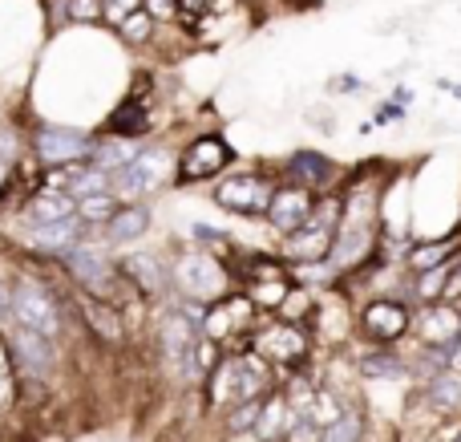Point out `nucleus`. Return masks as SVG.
Instances as JSON below:
<instances>
[{"mask_svg":"<svg viewBox=\"0 0 461 442\" xmlns=\"http://www.w3.org/2000/svg\"><path fill=\"white\" fill-rule=\"evenodd\" d=\"M207 390H211V402L230 410V406L267 398L271 394V370L259 354H251V349H243V354H223L215 362V370H211Z\"/></svg>","mask_w":461,"mask_h":442,"instance_id":"f257e3e1","label":"nucleus"},{"mask_svg":"<svg viewBox=\"0 0 461 442\" xmlns=\"http://www.w3.org/2000/svg\"><path fill=\"white\" fill-rule=\"evenodd\" d=\"M344 219V195H332V199H316L308 224L295 227L292 235H284V264L292 268H308V264H328L332 256L336 232H340Z\"/></svg>","mask_w":461,"mask_h":442,"instance_id":"f03ea898","label":"nucleus"},{"mask_svg":"<svg viewBox=\"0 0 461 442\" xmlns=\"http://www.w3.org/2000/svg\"><path fill=\"white\" fill-rule=\"evenodd\" d=\"M170 289L178 292L183 300H191V305L207 308L215 305V300H223L230 289V272L227 264L215 256V252H183V256L170 264Z\"/></svg>","mask_w":461,"mask_h":442,"instance_id":"7ed1b4c3","label":"nucleus"},{"mask_svg":"<svg viewBox=\"0 0 461 442\" xmlns=\"http://www.w3.org/2000/svg\"><path fill=\"white\" fill-rule=\"evenodd\" d=\"M259 329V305L243 289L203 308V337L215 345H230V354L251 349V333Z\"/></svg>","mask_w":461,"mask_h":442,"instance_id":"20e7f679","label":"nucleus"},{"mask_svg":"<svg viewBox=\"0 0 461 442\" xmlns=\"http://www.w3.org/2000/svg\"><path fill=\"white\" fill-rule=\"evenodd\" d=\"M61 260H65V272L73 276L77 289H86V292H94V297L113 300V305H118V289L126 284V276H122V268L113 264L110 252H102L97 244L81 240L77 248H69Z\"/></svg>","mask_w":461,"mask_h":442,"instance_id":"39448f33","label":"nucleus"},{"mask_svg":"<svg viewBox=\"0 0 461 442\" xmlns=\"http://www.w3.org/2000/svg\"><path fill=\"white\" fill-rule=\"evenodd\" d=\"M251 354H259L267 365L300 370L312 354V337L300 321H259V329L251 333Z\"/></svg>","mask_w":461,"mask_h":442,"instance_id":"423d86ee","label":"nucleus"},{"mask_svg":"<svg viewBox=\"0 0 461 442\" xmlns=\"http://www.w3.org/2000/svg\"><path fill=\"white\" fill-rule=\"evenodd\" d=\"M13 325L57 337V329H61V305H57L53 289L41 281H16L13 284Z\"/></svg>","mask_w":461,"mask_h":442,"instance_id":"0eeeda50","label":"nucleus"},{"mask_svg":"<svg viewBox=\"0 0 461 442\" xmlns=\"http://www.w3.org/2000/svg\"><path fill=\"white\" fill-rule=\"evenodd\" d=\"M276 195V183L259 170H243V175H230L219 183L215 191V203L230 216H247V219H259L267 216V203Z\"/></svg>","mask_w":461,"mask_h":442,"instance_id":"6e6552de","label":"nucleus"},{"mask_svg":"<svg viewBox=\"0 0 461 442\" xmlns=\"http://www.w3.org/2000/svg\"><path fill=\"white\" fill-rule=\"evenodd\" d=\"M97 134H86L77 126H41L32 134V151H37L41 167H69V162H86L94 151Z\"/></svg>","mask_w":461,"mask_h":442,"instance_id":"1a4fd4ad","label":"nucleus"},{"mask_svg":"<svg viewBox=\"0 0 461 442\" xmlns=\"http://www.w3.org/2000/svg\"><path fill=\"white\" fill-rule=\"evenodd\" d=\"M162 179H167V159H162L158 151H138L134 159L126 162V167H118L110 175V191L118 195V199H146V195H154L162 187Z\"/></svg>","mask_w":461,"mask_h":442,"instance_id":"9d476101","label":"nucleus"},{"mask_svg":"<svg viewBox=\"0 0 461 442\" xmlns=\"http://www.w3.org/2000/svg\"><path fill=\"white\" fill-rule=\"evenodd\" d=\"M230 159H235V151L219 134L194 138L183 151V159H178V183H207V179L223 175L230 167Z\"/></svg>","mask_w":461,"mask_h":442,"instance_id":"9b49d317","label":"nucleus"},{"mask_svg":"<svg viewBox=\"0 0 461 442\" xmlns=\"http://www.w3.org/2000/svg\"><path fill=\"white\" fill-rule=\"evenodd\" d=\"M8 354H13V365L29 378H41L45 382L57 365V349H53V337L45 333H32L24 325H8Z\"/></svg>","mask_w":461,"mask_h":442,"instance_id":"f8f14e48","label":"nucleus"},{"mask_svg":"<svg viewBox=\"0 0 461 442\" xmlns=\"http://www.w3.org/2000/svg\"><path fill=\"white\" fill-rule=\"evenodd\" d=\"M357 329H360V337L373 341V345H393V341H401L413 329V317H409V308L401 305V300H368V305L360 308Z\"/></svg>","mask_w":461,"mask_h":442,"instance_id":"ddd939ff","label":"nucleus"},{"mask_svg":"<svg viewBox=\"0 0 461 442\" xmlns=\"http://www.w3.org/2000/svg\"><path fill=\"white\" fill-rule=\"evenodd\" d=\"M312 207H316V195H312L308 187H300V183H284V187H276V195H271L267 216H263V219H267V224L276 227L279 235H292L295 227L308 224Z\"/></svg>","mask_w":461,"mask_h":442,"instance_id":"4468645a","label":"nucleus"},{"mask_svg":"<svg viewBox=\"0 0 461 442\" xmlns=\"http://www.w3.org/2000/svg\"><path fill=\"white\" fill-rule=\"evenodd\" d=\"M373 248H376V219H348L344 216L328 264L332 268H357L373 256Z\"/></svg>","mask_w":461,"mask_h":442,"instance_id":"2eb2a0df","label":"nucleus"},{"mask_svg":"<svg viewBox=\"0 0 461 442\" xmlns=\"http://www.w3.org/2000/svg\"><path fill=\"white\" fill-rule=\"evenodd\" d=\"M73 308L86 317V325L94 329V337L102 341V345H122V341H126V321H122L113 300H102L86 289H73Z\"/></svg>","mask_w":461,"mask_h":442,"instance_id":"dca6fc26","label":"nucleus"},{"mask_svg":"<svg viewBox=\"0 0 461 442\" xmlns=\"http://www.w3.org/2000/svg\"><path fill=\"white\" fill-rule=\"evenodd\" d=\"M122 276H126V284H134L138 297L146 300H158L170 292V268L162 264V256H154V252H130V256H122Z\"/></svg>","mask_w":461,"mask_h":442,"instance_id":"f3484780","label":"nucleus"},{"mask_svg":"<svg viewBox=\"0 0 461 442\" xmlns=\"http://www.w3.org/2000/svg\"><path fill=\"white\" fill-rule=\"evenodd\" d=\"M417 333H421V349H449L454 354V345L461 341V308L449 300H433V305H425Z\"/></svg>","mask_w":461,"mask_h":442,"instance_id":"a211bd4d","label":"nucleus"},{"mask_svg":"<svg viewBox=\"0 0 461 442\" xmlns=\"http://www.w3.org/2000/svg\"><path fill=\"white\" fill-rule=\"evenodd\" d=\"M81 240H89V224L77 216L57 219V224H32L29 232H24V244L45 252V256H65V252L77 248Z\"/></svg>","mask_w":461,"mask_h":442,"instance_id":"6ab92c4d","label":"nucleus"},{"mask_svg":"<svg viewBox=\"0 0 461 442\" xmlns=\"http://www.w3.org/2000/svg\"><path fill=\"white\" fill-rule=\"evenodd\" d=\"M24 216H29V224H57V219L77 216V199L69 191H61V187H41V191L29 195Z\"/></svg>","mask_w":461,"mask_h":442,"instance_id":"aec40b11","label":"nucleus"},{"mask_svg":"<svg viewBox=\"0 0 461 442\" xmlns=\"http://www.w3.org/2000/svg\"><path fill=\"white\" fill-rule=\"evenodd\" d=\"M150 232V211H146V203H122L118 211H113L110 219H105V244H134L142 240V235Z\"/></svg>","mask_w":461,"mask_h":442,"instance_id":"412c9836","label":"nucleus"},{"mask_svg":"<svg viewBox=\"0 0 461 442\" xmlns=\"http://www.w3.org/2000/svg\"><path fill=\"white\" fill-rule=\"evenodd\" d=\"M105 134H118V138H142L150 134V102H146V94H130L126 102L118 106V110L110 114V122H105Z\"/></svg>","mask_w":461,"mask_h":442,"instance_id":"4be33fe9","label":"nucleus"},{"mask_svg":"<svg viewBox=\"0 0 461 442\" xmlns=\"http://www.w3.org/2000/svg\"><path fill=\"white\" fill-rule=\"evenodd\" d=\"M332 170L336 167L320 151H295L292 159H287V175H292V183L308 187V191H320V187H328Z\"/></svg>","mask_w":461,"mask_h":442,"instance_id":"5701e85b","label":"nucleus"},{"mask_svg":"<svg viewBox=\"0 0 461 442\" xmlns=\"http://www.w3.org/2000/svg\"><path fill=\"white\" fill-rule=\"evenodd\" d=\"M454 256H461V227L457 232H449V235H441V240H429V244L409 248V268H413V272H429V268L449 264Z\"/></svg>","mask_w":461,"mask_h":442,"instance_id":"b1692460","label":"nucleus"},{"mask_svg":"<svg viewBox=\"0 0 461 442\" xmlns=\"http://www.w3.org/2000/svg\"><path fill=\"white\" fill-rule=\"evenodd\" d=\"M138 154V143L134 138H118V134H102L94 143V151H89V167H97V170H105V175H113L118 167H126L130 159Z\"/></svg>","mask_w":461,"mask_h":442,"instance_id":"393cba45","label":"nucleus"},{"mask_svg":"<svg viewBox=\"0 0 461 442\" xmlns=\"http://www.w3.org/2000/svg\"><path fill=\"white\" fill-rule=\"evenodd\" d=\"M425 402L438 406L441 414H457L461 410V373L446 370L438 378H429L425 382Z\"/></svg>","mask_w":461,"mask_h":442,"instance_id":"a878e982","label":"nucleus"},{"mask_svg":"<svg viewBox=\"0 0 461 442\" xmlns=\"http://www.w3.org/2000/svg\"><path fill=\"white\" fill-rule=\"evenodd\" d=\"M118 207H122V199H118V195H113V191L81 195V199H77V219H86V224H97V227H102L105 219H110Z\"/></svg>","mask_w":461,"mask_h":442,"instance_id":"bb28decb","label":"nucleus"},{"mask_svg":"<svg viewBox=\"0 0 461 442\" xmlns=\"http://www.w3.org/2000/svg\"><path fill=\"white\" fill-rule=\"evenodd\" d=\"M360 435H365V419L360 414H340L336 422H328L320 430V442H360Z\"/></svg>","mask_w":461,"mask_h":442,"instance_id":"cd10ccee","label":"nucleus"},{"mask_svg":"<svg viewBox=\"0 0 461 442\" xmlns=\"http://www.w3.org/2000/svg\"><path fill=\"white\" fill-rule=\"evenodd\" d=\"M259 414H263V398L243 402V406H230V410H227V430H230V435H247V430H255Z\"/></svg>","mask_w":461,"mask_h":442,"instance_id":"c85d7f7f","label":"nucleus"},{"mask_svg":"<svg viewBox=\"0 0 461 442\" xmlns=\"http://www.w3.org/2000/svg\"><path fill=\"white\" fill-rule=\"evenodd\" d=\"M16 402V365H13V354L0 345V414L13 410Z\"/></svg>","mask_w":461,"mask_h":442,"instance_id":"c756f323","label":"nucleus"},{"mask_svg":"<svg viewBox=\"0 0 461 442\" xmlns=\"http://www.w3.org/2000/svg\"><path fill=\"white\" fill-rule=\"evenodd\" d=\"M223 5V0H175V8H178V16H183V24H199V21H207L215 8Z\"/></svg>","mask_w":461,"mask_h":442,"instance_id":"7c9ffc66","label":"nucleus"},{"mask_svg":"<svg viewBox=\"0 0 461 442\" xmlns=\"http://www.w3.org/2000/svg\"><path fill=\"white\" fill-rule=\"evenodd\" d=\"M360 373H368V378H376V373H405V365H401L397 354H376L360 362Z\"/></svg>","mask_w":461,"mask_h":442,"instance_id":"2f4dec72","label":"nucleus"},{"mask_svg":"<svg viewBox=\"0 0 461 442\" xmlns=\"http://www.w3.org/2000/svg\"><path fill=\"white\" fill-rule=\"evenodd\" d=\"M122 37L126 41H146L150 37V13H130V16H122Z\"/></svg>","mask_w":461,"mask_h":442,"instance_id":"473e14b6","label":"nucleus"},{"mask_svg":"<svg viewBox=\"0 0 461 442\" xmlns=\"http://www.w3.org/2000/svg\"><path fill=\"white\" fill-rule=\"evenodd\" d=\"M65 13H69V21H97L105 5L102 0H65Z\"/></svg>","mask_w":461,"mask_h":442,"instance_id":"72a5a7b5","label":"nucleus"},{"mask_svg":"<svg viewBox=\"0 0 461 442\" xmlns=\"http://www.w3.org/2000/svg\"><path fill=\"white\" fill-rule=\"evenodd\" d=\"M441 300H449V305L461 308V256L449 260V276H446V292H441Z\"/></svg>","mask_w":461,"mask_h":442,"instance_id":"f704fd0d","label":"nucleus"},{"mask_svg":"<svg viewBox=\"0 0 461 442\" xmlns=\"http://www.w3.org/2000/svg\"><path fill=\"white\" fill-rule=\"evenodd\" d=\"M13 321V284L0 281V325Z\"/></svg>","mask_w":461,"mask_h":442,"instance_id":"c9c22d12","label":"nucleus"},{"mask_svg":"<svg viewBox=\"0 0 461 442\" xmlns=\"http://www.w3.org/2000/svg\"><path fill=\"white\" fill-rule=\"evenodd\" d=\"M102 5H110V8H113V16H130V13H138V8H142L146 0H102Z\"/></svg>","mask_w":461,"mask_h":442,"instance_id":"e433bc0d","label":"nucleus"},{"mask_svg":"<svg viewBox=\"0 0 461 442\" xmlns=\"http://www.w3.org/2000/svg\"><path fill=\"white\" fill-rule=\"evenodd\" d=\"M8 191H13V162L0 159V199H5Z\"/></svg>","mask_w":461,"mask_h":442,"instance_id":"4c0bfd02","label":"nucleus"},{"mask_svg":"<svg viewBox=\"0 0 461 442\" xmlns=\"http://www.w3.org/2000/svg\"><path fill=\"white\" fill-rule=\"evenodd\" d=\"M150 13L162 16V13H175V0H150Z\"/></svg>","mask_w":461,"mask_h":442,"instance_id":"58836bf2","label":"nucleus"}]
</instances>
